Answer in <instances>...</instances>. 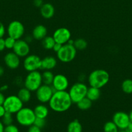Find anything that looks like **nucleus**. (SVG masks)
<instances>
[{
    "instance_id": "nucleus-1",
    "label": "nucleus",
    "mask_w": 132,
    "mask_h": 132,
    "mask_svg": "<svg viewBox=\"0 0 132 132\" xmlns=\"http://www.w3.org/2000/svg\"><path fill=\"white\" fill-rule=\"evenodd\" d=\"M72 104L68 92L55 91L49 102L50 109L55 112L62 113L68 110Z\"/></svg>"
},
{
    "instance_id": "nucleus-2",
    "label": "nucleus",
    "mask_w": 132,
    "mask_h": 132,
    "mask_svg": "<svg viewBox=\"0 0 132 132\" xmlns=\"http://www.w3.org/2000/svg\"><path fill=\"white\" fill-rule=\"evenodd\" d=\"M87 81L90 86L100 89L108 83L109 81V74L105 70H94L89 73Z\"/></svg>"
},
{
    "instance_id": "nucleus-3",
    "label": "nucleus",
    "mask_w": 132,
    "mask_h": 132,
    "mask_svg": "<svg viewBox=\"0 0 132 132\" xmlns=\"http://www.w3.org/2000/svg\"><path fill=\"white\" fill-rule=\"evenodd\" d=\"M36 117L34 110L28 107H23L16 113V119L17 122L22 126L29 127L34 125Z\"/></svg>"
},
{
    "instance_id": "nucleus-4",
    "label": "nucleus",
    "mask_w": 132,
    "mask_h": 132,
    "mask_svg": "<svg viewBox=\"0 0 132 132\" xmlns=\"http://www.w3.org/2000/svg\"><path fill=\"white\" fill-rule=\"evenodd\" d=\"M87 89V86L83 82H77L73 84L68 92L72 103L76 104L80 100L85 98Z\"/></svg>"
},
{
    "instance_id": "nucleus-5",
    "label": "nucleus",
    "mask_w": 132,
    "mask_h": 132,
    "mask_svg": "<svg viewBox=\"0 0 132 132\" xmlns=\"http://www.w3.org/2000/svg\"><path fill=\"white\" fill-rule=\"evenodd\" d=\"M77 54V50L73 45L66 43L62 45L60 50L56 53L57 58L63 63H68L75 59Z\"/></svg>"
},
{
    "instance_id": "nucleus-6",
    "label": "nucleus",
    "mask_w": 132,
    "mask_h": 132,
    "mask_svg": "<svg viewBox=\"0 0 132 132\" xmlns=\"http://www.w3.org/2000/svg\"><path fill=\"white\" fill-rule=\"evenodd\" d=\"M42 84L41 73L38 70L28 72L23 81L24 87L27 88L32 92H36Z\"/></svg>"
},
{
    "instance_id": "nucleus-7",
    "label": "nucleus",
    "mask_w": 132,
    "mask_h": 132,
    "mask_svg": "<svg viewBox=\"0 0 132 132\" xmlns=\"http://www.w3.org/2000/svg\"><path fill=\"white\" fill-rule=\"evenodd\" d=\"M3 106L6 112L12 114H16L23 107V103L20 100L18 95H11L5 97Z\"/></svg>"
},
{
    "instance_id": "nucleus-8",
    "label": "nucleus",
    "mask_w": 132,
    "mask_h": 132,
    "mask_svg": "<svg viewBox=\"0 0 132 132\" xmlns=\"http://www.w3.org/2000/svg\"><path fill=\"white\" fill-rule=\"evenodd\" d=\"M54 90L51 85L42 84L35 92L37 100L42 104L49 103L54 93Z\"/></svg>"
},
{
    "instance_id": "nucleus-9",
    "label": "nucleus",
    "mask_w": 132,
    "mask_h": 132,
    "mask_svg": "<svg viewBox=\"0 0 132 132\" xmlns=\"http://www.w3.org/2000/svg\"><path fill=\"white\" fill-rule=\"evenodd\" d=\"M6 32L8 36L14 39H20L25 34V27L23 23L19 21H12L8 25Z\"/></svg>"
},
{
    "instance_id": "nucleus-10",
    "label": "nucleus",
    "mask_w": 132,
    "mask_h": 132,
    "mask_svg": "<svg viewBox=\"0 0 132 132\" xmlns=\"http://www.w3.org/2000/svg\"><path fill=\"white\" fill-rule=\"evenodd\" d=\"M41 59L35 54H29L26 56L23 62V68L28 72L41 69Z\"/></svg>"
},
{
    "instance_id": "nucleus-11",
    "label": "nucleus",
    "mask_w": 132,
    "mask_h": 132,
    "mask_svg": "<svg viewBox=\"0 0 132 132\" xmlns=\"http://www.w3.org/2000/svg\"><path fill=\"white\" fill-rule=\"evenodd\" d=\"M113 122L116 125L119 130H126L128 125L130 122L129 114L124 112H117L113 116Z\"/></svg>"
},
{
    "instance_id": "nucleus-12",
    "label": "nucleus",
    "mask_w": 132,
    "mask_h": 132,
    "mask_svg": "<svg viewBox=\"0 0 132 132\" xmlns=\"http://www.w3.org/2000/svg\"><path fill=\"white\" fill-rule=\"evenodd\" d=\"M12 50L20 58H25L26 56L29 55L30 52H31V47H30L29 43H27L25 40L20 39L16 40Z\"/></svg>"
},
{
    "instance_id": "nucleus-13",
    "label": "nucleus",
    "mask_w": 132,
    "mask_h": 132,
    "mask_svg": "<svg viewBox=\"0 0 132 132\" xmlns=\"http://www.w3.org/2000/svg\"><path fill=\"white\" fill-rule=\"evenodd\" d=\"M53 37L56 43L63 45L67 43L69 40L71 39V33L68 28L61 27L54 31Z\"/></svg>"
},
{
    "instance_id": "nucleus-14",
    "label": "nucleus",
    "mask_w": 132,
    "mask_h": 132,
    "mask_svg": "<svg viewBox=\"0 0 132 132\" xmlns=\"http://www.w3.org/2000/svg\"><path fill=\"white\" fill-rule=\"evenodd\" d=\"M51 86L54 91H66L69 86V82L65 76L59 73L54 76Z\"/></svg>"
},
{
    "instance_id": "nucleus-15",
    "label": "nucleus",
    "mask_w": 132,
    "mask_h": 132,
    "mask_svg": "<svg viewBox=\"0 0 132 132\" xmlns=\"http://www.w3.org/2000/svg\"><path fill=\"white\" fill-rule=\"evenodd\" d=\"M4 62L8 68L11 70H15L17 69L20 65V57L14 52H10L5 55Z\"/></svg>"
},
{
    "instance_id": "nucleus-16",
    "label": "nucleus",
    "mask_w": 132,
    "mask_h": 132,
    "mask_svg": "<svg viewBox=\"0 0 132 132\" xmlns=\"http://www.w3.org/2000/svg\"><path fill=\"white\" fill-rule=\"evenodd\" d=\"M47 28L43 24H38L33 28L32 32V36L34 39L37 41H41L47 36Z\"/></svg>"
},
{
    "instance_id": "nucleus-17",
    "label": "nucleus",
    "mask_w": 132,
    "mask_h": 132,
    "mask_svg": "<svg viewBox=\"0 0 132 132\" xmlns=\"http://www.w3.org/2000/svg\"><path fill=\"white\" fill-rule=\"evenodd\" d=\"M40 14L44 19H49L53 18L55 13L54 6L49 3H45L40 8Z\"/></svg>"
},
{
    "instance_id": "nucleus-18",
    "label": "nucleus",
    "mask_w": 132,
    "mask_h": 132,
    "mask_svg": "<svg viewBox=\"0 0 132 132\" xmlns=\"http://www.w3.org/2000/svg\"><path fill=\"white\" fill-rule=\"evenodd\" d=\"M57 65V59L54 57L47 56L41 59V69L43 70H51Z\"/></svg>"
},
{
    "instance_id": "nucleus-19",
    "label": "nucleus",
    "mask_w": 132,
    "mask_h": 132,
    "mask_svg": "<svg viewBox=\"0 0 132 132\" xmlns=\"http://www.w3.org/2000/svg\"><path fill=\"white\" fill-rule=\"evenodd\" d=\"M33 110L35 113V116L38 118L46 119L49 112L48 107L45 104H42V103H40V104L36 105Z\"/></svg>"
},
{
    "instance_id": "nucleus-20",
    "label": "nucleus",
    "mask_w": 132,
    "mask_h": 132,
    "mask_svg": "<svg viewBox=\"0 0 132 132\" xmlns=\"http://www.w3.org/2000/svg\"><path fill=\"white\" fill-rule=\"evenodd\" d=\"M17 95L23 102V104L27 103L31 101L32 98V92L30 91L27 88L23 87L18 90Z\"/></svg>"
},
{
    "instance_id": "nucleus-21",
    "label": "nucleus",
    "mask_w": 132,
    "mask_h": 132,
    "mask_svg": "<svg viewBox=\"0 0 132 132\" xmlns=\"http://www.w3.org/2000/svg\"><path fill=\"white\" fill-rule=\"evenodd\" d=\"M100 89L90 86V87L88 88L87 89L86 97H87L89 100H91L92 102H93L98 100L100 98Z\"/></svg>"
},
{
    "instance_id": "nucleus-22",
    "label": "nucleus",
    "mask_w": 132,
    "mask_h": 132,
    "mask_svg": "<svg viewBox=\"0 0 132 132\" xmlns=\"http://www.w3.org/2000/svg\"><path fill=\"white\" fill-rule=\"evenodd\" d=\"M67 132H82V126L78 120L75 119L69 123L67 128Z\"/></svg>"
},
{
    "instance_id": "nucleus-23",
    "label": "nucleus",
    "mask_w": 132,
    "mask_h": 132,
    "mask_svg": "<svg viewBox=\"0 0 132 132\" xmlns=\"http://www.w3.org/2000/svg\"><path fill=\"white\" fill-rule=\"evenodd\" d=\"M42 81L43 84L47 85H51L54 79V75L50 70H45L42 73Z\"/></svg>"
},
{
    "instance_id": "nucleus-24",
    "label": "nucleus",
    "mask_w": 132,
    "mask_h": 132,
    "mask_svg": "<svg viewBox=\"0 0 132 132\" xmlns=\"http://www.w3.org/2000/svg\"><path fill=\"white\" fill-rule=\"evenodd\" d=\"M92 104H93V102L86 97L76 103L77 107L81 110H87L90 109L92 106Z\"/></svg>"
},
{
    "instance_id": "nucleus-25",
    "label": "nucleus",
    "mask_w": 132,
    "mask_h": 132,
    "mask_svg": "<svg viewBox=\"0 0 132 132\" xmlns=\"http://www.w3.org/2000/svg\"><path fill=\"white\" fill-rule=\"evenodd\" d=\"M55 43L56 42L53 36H47L43 39L41 40L42 46L45 50H53V48L54 46V45H55Z\"/></svg>"
},
{
    "instance_id": "nucleus-26",
    "label": "nucleus",
    "mask_w": 132,
    "mask_h": 132,
    "mask_svg": "<svg viewBox=\"0 0 132 132\" xmlns=\"http://www.w3.org/2000/svg\"><path fill=\"white\" fill-rule=\"evenodd\" d=\"M121 88L122 91L125 94H132V79H126L124 80L122 82Z\"/></svg>"
},
{
    "instance_id": "nucleus-27",
    "label": "nucleus",
    "mask_w": 132,
    "mask_h": 132,
    "mask_svg": "<svg viewBox=\"0 0 132 132\" xmlns=\"http://www.w3.org/2000/svg\"><path fill=\"white\" fill-rule=\"evenodd\" d=\"M73 45L77 50H84L87 46V42L83 38H78L75 40Z\"/></svg>"
},
{
    "instance_id": "nucleus-28",
    "label": "nucleus",
    "mask_w": 132,
    "mask_h": 132,
    "mask_svg": "<svg viewBox=\"0 0 132 132\" xmlns=\"http://www.w3.org/2000/svg\"><path fill=\"white\" fill-rule=\"evenodd\" d=\"M104 132H117L119 128L113 121H108L104 126Z\"/></svg>"
},
{
    "instance_id": "nucleus-29",
    "label": "nucleus",
    "mask_w": 132,
    "mask_h": 132,
    "mask_svg": "<svg viewBox=\"0 0 132 132\" xmlns=\"http://www.w3.org/2000/svg\"><path fill=\"white\" fill-rule=\"evenodd\" d=\"M1 121L3 123V125L5 126H8V125H12L13 122V117H12V114L9 112H6V113H5L3 117L1 118Z\"/></svg>"
},
{
    "instance_id": "nucleus-30",
    "label": "nucleus",
    "mask_w": 132,
    "mask_h": 132,
    "mask_svg": "<svg viewBox=\"0 0 132 132\" xmlns=\"http://www.w3.org/2000/svg\"><path fill=\"white\" fill-rule=\"evenodd\" d=\"M16 40L14 39L12 37L8 36L5 39V48L6 49H9V50H12L14 48V45L16 43Z\"/></svg>"
},
{
    "instance_id": "nucleus-31",
    "label": "nucleus",
    "mask_w": 132,
    "mask_h": 132,
    "mask_svg": "<svg viewBox=\"0 0 132 132\" xmlns=\"http://www.w3.org/2000/svg\"><path fill=\"white\" fill-rule=\"evenodd\" d=\"M45 125H46L45 119L38 118V117H36L34 121V125H35V126H36L37 127L40 128L41 129L45 127Z\"/></svg>"
},
{
    "instance_id": "nucleus-32",
    "label": "nucleus",
    "mask_w": 132,
    "mask_h": 132,
    "mask_svg": "<svg viewBox=\"0 0 132 132\" xmlns=\"http://www.w3.org/2000/svg\"><path fill=\"white\" fill-rule=\"evenodd\" d=\"M4 132H19V131L18 128L16 125L12 124V125L5 126Z\"/></svg>"
},
{
    "instance_id": "nucleus-33",
    "label": "nucleus",
    "mask_w": 132,
    "mask_h": 132,
    "mask_svg": "<svg viewBox=\"0 0 132 132\" xmlns=\"http://www.w3.org/2000/svg\"><path fill=\"white\" fill-rule=\"evenodd\" d=\"M27 132H41V128L37 127V126H35V125H32L28 127V131Z\"/></svg>"
},
{
    "instance_id": "nucleus-34",
    "label": "nucleus",
    "mask_w": 132,
    "mask_h": 132,
    "mask_svg": "<svg viewBox=\"0 0 132 132\" xmlns=\"http://www.w3.org/2000/svg\"><path fill=\"white\" fill-rule=\"evenodd\" d=\"M6 30L5 28V25L3 24V23L0 21V38L3 37L5 33H6Z\"/></svg>"
},
{
    "instance_id": "nucleus-35",
    "label": "nucleus",
    "mask_w": 132,
    "mask_h": 132,
    "mask_svg": "<svg viewBox=\"0 0 132 132\" xmlns=\"http://www.w3.org/2000/svg\"><path fill=\"white\" fill-rule=\"evenodd\" d=\"M43 0H33V5L37 8H40L43 5Z\"/></svg>"
},
{
    "instance_id": "nucleus-36",
    "label": "nucleus",
    "mask_w": 132,
    "mask_h": 132,
    "mask_svg": "<svg viewBox=\"0 0 132 132\" xmlns=\"http://www.w3.org/2000/svg\"><path fill=\"white\" fill-rule=\"evenodd\" d=\"M5 48V39H3V37L0 38V52H3Z\"/></svg>"
},
{
    "instance_id": "nucleus-37",
    "label": "nucleus",
    "mask_w": 132,
    "mask_h": 132,
    "mask_svg": "<svg viewBox=\"0 0 132 132\" xmlns=\"http://www.w3.org/2000/svg\"><path fill=\"white\" fill-rule=\"evenodd\" d=\"M62 46V45H61V44L60 43H56L55 45H54V46H53V51L54 52L57 53L58 51H59L60 50L61 47Z\"/></svg>"
},
{
    "instance_id": "nucleus-38",
    "label": "nucleus",
    "mask_w": 132,
    "mask_h": 132,
    "mask_svg": "<svg viewBox=\"0 0 132 132\" xmlns=\"http://www.w3.org/2000/svg\"><path fill=\"white\" fill-rule=\"evenodd\" d=\"M5 113H6V110H5L3 105H0V119L2 118Z\"/></svg>"
},
{
    "instance_id": "nucleus-39",
    "label": "nucleus",
    "mask_w": 132,
    "mask_h": 132,
    "mask_svg": "<svg viewBox=\"0 0 132 132\" xmlns=\"http://www.w3.org/2000/svg\"><path fill=\"white\" fill-rule=\"evenodd\" d=\"M5 95L3 94V93L1 92L0 91V105H3V104L4 101H5Z\"/></svg>"
},
{
    "instance_id": "nucleus-40",
    "label": "nucleus",
    "mask_w": 132,
    "mask_h": 132,
    "mask_svg": "<svg viewBox=\"0 0 132 132\" xmlns=\"http://www.w3.org/2000/svg\"><path fill=\"white\" fill-rule=\"evenodd\" d=\"M8 89H9V86L7 85H3L0 87V91L3 93L6 92Z\"/></svg>"
},
{
    "instance_id": "nucleus-41",
    "label": "nucleus",
    "mask_w": 132,
    "mask_h": 132,
    "mask_svg": "<svg viewBox=\"0 0 132 132\" xmlns=\"http://www.w3.org/2000/svg\"><path fill=\"white\" fill-rule=\"evenodd\" d=\"M33 39H34V38H33V37H32V35H31V36H27V37H25V41H27V43H29V42H30V43L32 42V40H33Z\"/></svg>"
},
{
    "instance_id": "nucleus-42",
    "label": "nucleus",
    "mask_w": 132,
    "mask_h": 132,
    "mask_svg": "<svg viewBox=\"0 0 132 132\" xmlns=\"http://www.w3.org/2000/svg\"><path fill=\"white\" fill-rule=\"evenodd\" d=\"M126 130L128 132H132V121H130Z\"/></svg>"
},
{
    "instance_id": "nucleus-43",
    "label": "nucleus",
    "mask_w": 132,
    "mask_h": 132,
    "mask_svg": "<svg viewBox=\"0 0 132 132\" xmlns=\"http://www.w3.org/2000/svg\"><path fill=\"white\" fill-rule=\"evenodd\" d=\"M5 125L2 122V121H0V132H4V129H5Z\"/></svg>"
},
{
    "instance_id": "nucleus-44",
    "label": "nucleus",
    "mask_w": 132,
    "mask_h": 132,
    "mask_svg": "<svg viewBox=\"0 0 132 132\" xmlns=\"http://www.w3.org/2000/svg\"><path fill=\"white\" fill-rule=\"evenodd\" d=\"M4 73H5V69H4L3 67L0 66V77H2Z\"/></svg>"
},
{
    "instance_id": "nucleus-45",
    "label": "nucleus",
    "mask_w": 132,
    "mask_h": 132,
    "mask_svg": "<svg viewBox=\"0 0 132 132\" xmlns=\"http://www.w3.org/2000/svg\"><path fill=\"white\" fill-rule=\"evenodd\" d=\"M129 119H130V121H132V110L131 111L130 113H129Z\"/></svg>"
},
{
    "instance_id": "nucleus-46",
    "label": "nucleus",
    "mask_w": 132,
    "mask_h": 132,
    "mask_svg": "<svg viewBox=\"0 0 132 132\" xmlns=\"http://www.w3.org/2000/svg\"><path fill=\"white\" fill-rule=\"evenodd\" d=\"M117 132H128V131H127L126 130H120V131H118Z\"/></svg>"
}]
</instances>
